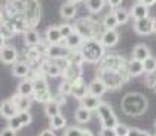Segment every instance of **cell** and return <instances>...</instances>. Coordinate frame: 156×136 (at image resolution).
Wrapping results in <instances>:
<instances>
[{"label":"cell","mask_w":156,"mask_h":136,"mask_svg":"<svg viewBox=\"0 0 156 136\" xmlns=\"http://www.w3.org/2000/svg\"><path fill=\"white\" fill-rule=\"evenodd\" d=\"M113 13H115V17H116V20H118L119 24H125L129 20V12L126 9H123V8H116Z\"/></svg>","instance_id":"1f68e13d"},{"label":"cell","mask_w":156,"mask_h":136,"mask_svg":"<svg viewBox=\"0 0 156 136\" xmlns=\"http://www.w3.org/2000/svg\"><path fill=\"white\" fill-rule=\"evenodd\" d=\"M33 99L36 100V102H42V103H48L52 100V94H51V91H39V93H33V96H31Z\"/></svg>","instance_id":"d6a6232c"},{"label":"cell","mask_w":156,"mask_h":136,"mask_svg":"<svg viewBox=\"0 0 156 136\" xmlns=\"http://www.w3.org/2000/svg\"><path fill=\"white\" fill-rule=\"evenodd\" d=\"M51 129L52 130H61V129H64L66 127V118L58 114V115H55L54 118H51Z\"/></svg>","instance_id":"4dcf8cb0"},{"label":"cell","mask_w":156,"mask_h":136,"mask_svg":"<svg viewBox=\"0 0 156 136\" xmlns=\"http://www.w3.org/2000/svg\"><path fill=\"white\" fill-rule=\"evenodd\" d=\"M64 136H82V129L80 127H76V126H70L64 132Z\"/></svg>","instance_id":"ab89813d"},{"label":"cell","mask_w":156,"mask_h":136,"mask_svg":"<svg viewBox=\"0 0 156 136\" xmlns=\"http://www.w3.org/2000/svg\"><path fill=\"white\" fill-rule=\"evenodd\" d=\"M150 57V50L143 45V43H138L137 47H134L132 50V59L134 60H138V62H144L146 59Z\"/></svg>","instance_id":"e0dca14e"},{"label":"cell","mask_w":156,"mask_h":136,"mask_svg":"<svg viewBox=\"0 0 156 136\" xmlns=\"http://www.w3.org/2000/svg\"><path fill=\"white\" fill-rule=\"evenodd\" d=\"M45 69H43V74H46L48 76H60L62 74V69H61L58 64H52V63H45Z\"/></svg>","instance_id":"f1b7e54d"},{"label":"cell","mask_w":156,"mask_h":136,"mask_svg":"<svg viewBox=\"0 0 156 136\" xmlns=\"http://www.w3.org/2000/svg\"><path fill=\"white\" fill-rule=\"evenodd\" d=\"M140 2H141L143 5H146L147 8H149V6H152V5H155V3H156V0H140Z\"/></svg>","instance_id":"7dc6e473"},{"label":"cell","mask_w":156,"mask_h":136,"mask_svg":"<svg viewBox=\"0 0 156 136\" xmlns=\"http://www.w3.org/2000/svg\"><path fill=\"white\" fill-rule=\"evenodd\" d=\"M72 51L69 50L66 45L62 43H57V45H49L46 48V55L49 59H54V60H66L69 59Z\"/></svg>","instance_id":"52a82bcc"},{"label":"cell","mask_w":156,"mask_h":136,"mask_svg":"<svg viewBox=\"0 0 156 136\" xmlns=\"http://www.w3.org/2000/svg\"><path fill=\"white\" fill-rule=\"evenodd\" d=\"M12 74L18 78H27L30 74V66L25 62H16L12 64Z\"/></svg>","instance_id":"ffe728a7"},{"label":"cell","mask_w":156,"mask_h":136,"mask_svg":"<svg viewBox=\"0 0 156 136\" xmlns=\"http://www.w3.org/2000/svg\"><path fill=\"white\" fill-rule=\"evenodd\" d=\"M80 54L83 55V60L88 63H100L104 59V47L100 40L97 39H88L83 40L80 47Z\"/></svg>","instance_id":"7a4b0ae2"},{"label":"cell","mask_w":156,"mask_h":136,"mask_svg":"<svg viewBox=\"0 0 156 136\" xmlns=\"http://www.w3.org/2000/svg\"><path fill=\"white\" fill-rule=\"evenodd\" d=\"M86 94H89V90H88V85L85 84L83 78L80 76L79 79L73 81L72 82V96L76 97V99H83Z\"/></svg>","instance_id":"8fae6325"},{"label":"cell","mask_w":156,"mask_h":136,"mask_svg":"<svg viewBox=\"0 0 156 136\" xmlns=\"http://www.w3.org/2000/svg\"><path fill=\"white\" fill-rule=\"evenodd\" d=\"M91 117H92V111L88 109V108H85V106H79V108L76 109V112H74L76 121L80 123V124L88 123V121L91 120Z\"/></svg>","instance_id":"484cf974"},{"label":"cell","mask_w":156,"mask_h":136,"mask_svg":"<svg viewBox=\"0 0 156 136\" xmlns=\"http://www.w3.org/2000/svg\"><path fill=\"white\" fill-rule=\"evenodd\" d=\"M155 127H156V121H155Z\"/></svg>","instance_id":"11a10c76"},{"label":"cell","mask_w":156,"mask_h":136,"mask_svg":"<svg viewBox=\"0 0 156 136\" xmlns=\"http://www.w3.org/2000/svg\"><path fill=\"white\" fill-rule=\"evenodd\" d=\"M88 90H89V94L95 96V97H101L106 91H107V87L104 85V82L100 79V78H95L89 85H88Z\"/></svg>","instance_id":"9a60e30c"},{"label":"cell","mask_w":156,"mask_h":136,"mask_svg":"<svg viewBox=\"0 0 156 136\" xmlns=\"http://www.w3.org/2000/svg\"><path fill=\"white\" fill-rule=\"evenodd\" d=\"M143 67H144V72L149 75H152L153 72L156 70V59L155 57H149V59H146L143 62Z\"/></svg>","instance_id":"e575fe53"},{"label":"cell","mask_w":156,"mask_h":136,"mask_svg":"<svg viewBox=\"0 0 156 136\" xmlns=\"http://www.w3.org/2000/svg\"><path fill=\"white\" fill-rule=\"evenodd\" d=\"M0 62L5 64H13L18 62V51L12 45H6L3 50H0Z\"/></svg>","instance_id":"30bf717a"},{"label":"cell","mask_w":156,"mask_h":136,"mask_svg":"<svg viewBox=\"0 0 156 136\" xmlns=\"http://www.w3.org/2000/svg\"><path fill=\"white\" fill-rule=\"evenodd\" d=\"M60 106L61 105L57 103L55 100H51L48 103H45V114H46V117H49V120L60 114Z\"/></svg>","instance_id":"4316f807"},{"label":"cell","mask_w":156,"mask_h":136,"mask_svg":"<svg viewBox=\"0 0 156 136\" xmlns=\"http://www.w3.org/2000/svg\"><path fill=\"white\" fill-rule=\"evenodd\" d=\"M101 105V100L100 97H95L92 94H86L83 99H80V106H85L91 111H97V108Z\"/></svg>","instance_id":"cb8c5ba5"},{"label":"cell","mask_w":156,"mask_h":136,"mask_svg":"<svg viewBox=\"0 0 156 136\" xmlns=\"http://www.w3.org/2000/svg\"><path fill=\"white\" fill-rule=\"evenodd\" d=\"M45 37H46L49 45H57V43L62 42L60 27H57V25H51L48 30H46V33H45Z\"/></svg>","instance_id":"5bb4252c"},{"label":"cell","mask_w":156,"mask_h":136,"mask_svg":"<svg viewBox=\"0 0 156 136\" xmlns=\"http://www.w3.org/2000/svg\"><path fill=\"white\" fill-rule=\"evenodd\" d=\"M86 9L91 13H98L103 6H104V0H86Z\"/></svg>","instance_id":"83f0119b"},{"label":"cell","mask_w":156,"mask_h":136,"mask_svg":"<svg viewBox=\"0 0 156 136\" xmlns=\"http://www.w3.org/2000/svg\"><path fill=\"white\" fill-rule=\"evenodd\" d=\"M153 33H156V17L153 18Z\"/></svg>","instance_id":"816d5d0a"},{"label":"cell","mask_w":156,"mask_h":136,"mask_svg":"<svg viewBox=\"0 0 156 136\" xmlns=\"http://www.w3.org/2000/svg\"><path fill=\"white\" fill-rule=\"evenodd\" d=\"M119 40V33L116 30H104V33L100 37V42L103 43L104 48H110V47H115Z\"/></svg>","instance_id":"7c38bea8"},{"label":"cell","mask_w":156,"mask_h":136,"mask_svg":"<svg viewBox=\"0 0 156 136\" xmlns=\"http://www.w3.org/2000/svg\"><path fill=\"white\" fill-rule=\"evenodd\" d=\"M18 117H20V120H21L23 126H28V124L31 123V114H30L28 111L20 112V114H18Z\"/></svg>","instance_id":"60d3db41"},{"label":"cell","mask_w":156,"mask_h":136,"mask_svg":"<svg viewBox=\"0 0 156 136\" xmlns=\"http://www.w3.org/2000/svg\"><path fill=\"white\" fill-rule=\"evenodd\" d=\"M69 2H70V3H74V5H76V3H80L82 0H69Z\"/></svg>","instance_id":"db71d44e"},{"label":"cell","mask_w":156,"mask_h":136,"mask_svg":"<svg viewBox=\"0 0 156 136\" xmlns=\"http://www.w3.org/2000/svg\"><path fill=\"white\" fill-rule=\"evenodd\" d=\"M60 13H61V17H62V18H66V20H73V18L76 17V13H77V8H76V5H74V3L67 2V3L61 5Z\"/></svg>","instance_id":"44dd1931"},{"label":"cell","mask_w":156,"mask_h":136,"mask_svg":"<svg viewBox=\"0 0 156 136\" xmlns=\"http://www.w3.org/2000/svg\"><path fill=\"white\" fill-rule=\"evenodd\" d=\"M60 27V32H61V36L62 39H67V37L74 33V25H70V24H61L58 25Z\"/></svg>","instance_id":"d590c367"},{"label":"cell","mask_w":156,"mask_h":136,"mask_svg":"<svg viewBox=\"0 0 156 136\" xmlns=\"http://www.w3.org/2000/svg\"><path fill=\"white\" fill-rule=\"evenodd\" d=\"M107 2H108V5H110L112 8H119L123 0H107Z\"/></svg>","instance_id":"f6af8a7d"},{"label":"cell","mask_w":156,"mask_h":136,"mask_svg":"<svg viewBox=\"0 0 156 136\" xmlns=\"http://www.w3.org/2000/svg\"><path fill=\"white\" fill-rule=\"evenodd\" d=\"M3 18H5V17H3V12L0 11V24H3Z\"/></svg>","instance_id":"f5cc1de1"},{"label":"cell","mask_w":156,"mask_h":136,"mask_svg":"<svg viewBox=\"0 0 156 136\" xmlns=\"http://www.w3.org/2000/svg\"><path fill=\"white\" fill-rule=\"evenodd\" d=\"M97 114H98V117L103 123V127H106V129H115L119 124L118 117L115 115L112 106L106 102H101V105L97 108Z\"/></svg>","instance_id":"277c9868"},{"label":"cell","mask_w":156,"mask_h":136,"mask_svg":"<svg viewBox=\"0 0 156 136\" xmlns=\"http://www.w3.org/2000/svg\"><path fill=\"white\" fill-rule=\"evenodd\" d=\"M6 39L5 37H2V35H0V50H3L5 47H6V42H5Z\"/></svg>","instance_id":"681fc988"},{"label":"cell","mask_w":156,"mask_h":136,"mask_svg":"<svg viewBox=\"0 0 156 136\" xmlns=\"http://www.w3.org/2000/svg\"><path fill=\"white\" fill-rule=\"evenodd\" d=\"M128 136H150V135L147 132H144V130H140V129H129Z\"/></svg>","instance_id":"b9f144b4"},{"label":"cell","mask_w":156,"mask_h":136,"mask_svg":"<svg viewBox=\"0 0 156 136\" xmlns=\"http://www.w3.org/2000/svg\"><path fill=\"white\" fill-rule=\"evenodd\" d=\"M95 25L91 20L88 18H82L80 21H77L76 25H74V32L79 33L80 36L83 37V40H88V39H94V28Z\"/></svg>","instance_id":"8992f818"},{"label":"cell","mask_w":156,"mask_h":136,"mask_svg":"<svg viewBox=\"0 0 156 136\" xmlns=\"http://www.w3.org/2000/svg\"><path fill=\"white\" fill-rule=\"evenodd\" d=\"M24 40L28 47H37L40 43V36H39V32L34 28H28L27 32H24Z\"/></svg>","instance_id":"603a6c76"},{"label":"cell","mask_w":156,"mask_h":136,"mask_svg":"<svg viewBox=\"0 0 156 136\" xmlns=\"http://www.w3.org/2000/svg\"><path fill=\"white\" fill-rule=\"evenodd\" d=\"M100 136H118V135H116L115 129H106V127H103L100 130Z\"/></svg>","instance_id":"7bdbcfd3"},{"label":"cell","mask_w":156,"mask_h":136,"mask_svg":"<svg viewBox=\"0 0 156 136\" xmlns=\"http://www.w3.org/2000/svg\"><path fill=\"white\" fill-rule=\"evenodd\" d=\"M129 129H131V127H128L126 124L119 123L116 127H115V132H116V135H118V136H128V133H129Z\"/></svg>","instance_id":"f35d334b"},{"label":"cell","mask_w":156,"mask_h":136,"mask_svg":"<svg viewBox=\"0 0 156 136\" xmlns=\"http://www.w3.org/2000/svg\"><path fill=\"white\" fill-rule=\"evenodd\" d=\"M58 93L62 94V96H69V94H72V82L64 79V82L60 85V91H58Z\"/></svg>","instance_id":"74e56055"},{"label":"cell","mask_w":156,"mask_h":136,"mask_svg":"<svg viewBox=\"0 0 156 136\" xmlns=\"http://www.w3.org/2000/svg\"><path fill=\"white\" fill-rule=\"evenodd\" d=\"M18 94H21V96H27V97H31L33 96V93H34V87H33V81H30V79H23L21 82H20V85H18V91H16Z\"/></svg>","instance_id":"7402d4cb"},{"label":"cell","mask_w":156,"mask_h":136,"mask_svg":"<svg viewBox=\"0 0 156 136\" xmlns=\"http://www.w3.org/2000/svg\"><path fill=\"white\" fill-rule=\"evenodd\" d=\"M39 136H55V133H54V130H52V129H46V130H43Z\"/></svg>","instance_id":"bcb514c9"},{"label":"cell","mask_w":156,"mask_h":136,"mask_svg":"<svg viewBox=\"0 0 156 136\" xmlns=\"http://www.w3.org/2000/svg\"><path fill=\"white\" fill-rule=\"evenodd\" d=\"M129 15H131L134 20H143L146 17H149V8L146 5H143L141 2H138V3H135L131 8Z\"/></svg>","instance_id":"2e32d148"},{"label":"cell","mask_w":156,"mask_h":136,"mask_svg":"<svg viewBox=\"0 0 156 136\" xmlns=\"http://www.w3.org/2000/svg\"><path fill=\"white\" fill-rule=\"evenodd\" d=\"M8 127H11V129L15 130V132H18V130H21L24 126H23V123H21L20 117L16 115V117H13V118H11V120H8Z\"/></svg>","instance_id":"8d00e7d4"},{"label":"cell","mask_w":156,"mask_h":136,"mask_svg":"<svg viewBox=\"0 0 156 136\" xmlns=\"http://www.w3.org/2000/svg\"><path fill=\"white\" fill-rule=\"evenodd\" d=\"M98 78L104 82V85L110 90H118L125 81H128L129 75L126 70H98Z\"/></svg>","instance_id":"3957f363"},{"label":"cell","mask_w":156,"mask_h":136,"mask_svg":"<svg viewBox=\"0 0 156 136\" xmlns=\"http://www.w3.org/2000/svg\"><path fill=\"white\" fill-rule=\"evenodd\" d=\"M0 136H16V132L12 130L11 127H5V129L0 132Z\"/></svg>","instance_id":"ee69618b"},{"label":"cell","mask_w":156,"mask_h":136,"mask_svg":"<svg viewBox=\"0 0 156 136\" xmlns=\"http://www.w3.org/2000/svg\"><path fill=\"white\" fill-rule=\"evenodd\" d=\"M120 108L126 115L137 117L141 115L147 109V99L144 97L141 93H128L122 97Z\"/></svg>","instance_id":"6da1fadb"},{"label":"cell","mask_w":156,"mask_h":136,"mask_svg":"<svg viewBox=\"0 0 156 136\" xmlns=\"http://www.w3.org/2000/svg\"><path fill=\"white\" fill-rule=\"evenodd\" d=\"M150 87H152V90H153V93H155V94H156V79H155V82H153V84H152V85H150Z\"/></svg>","instance_id":"f907efd6"},{"label":"cell","mask_w":156,"mask_h":136,"mask_svg":"<svg viewBox=\"0 0 156 136\" xmlns=\"http://www.w3.org/2000/svg\"><path fill=\"white\" fill-rule=\"evenodd\" d=\"M12 100L15 102V105H16V108H18L20 112L28 111L30 106H31V99L27 97V96H21V94H18V93L12 96Z\"/></svg>","instance_id":"ac0fdd59"},{"label":"cell","mask_w":156,"mask_h":136,"mask_svg":"<svg viewBox=\"0 0 156 136\" xmlns=\"http://www.w3.org/2000/svg\"><path fill=\"white\" fill-rule=\"evenodd\" d=\"M98 70H118V72H122V70H126V62L120 55H107L100 62Z\"/></svg>","instance_id":"5b68a950"},{"label":"cell","mask_w":156,"mask_h":136,"mask_svg":"<svg viewBox=\"0 0 156 136\" xmlns=\"http://www.w3.org/2000/svg\"><path fill=\"white\" fill-rule=\"evenodd\" d=\"M80 72H82L80 64H74V63H67L66 69L62 70L66 81H70V82L76 81V79H79V78H80Z\"/></svg>","instance_id":"4fadbf2b"},{"label":"cell","mask_w":156,"mask_h":136,"mask_svg":"<svg viewBox=\"0 0 156 136\" xmlns=\"http://www.w3.org/2000/svg\"><path fill=\"white\" fill-rule=\"evenodd\" d=\"M134 30L135 33L147 36L150 33H153V18L152 17H146L143 20H135L134 21Z\"/></svg>","instance_id":"9c48e42d"},{"label":"cell","mask_w":156,"mask_h":136,"mask_svg":"<svg viewBox=\"0 0 156 136\" xmlns=\"http://www.w3.org/2000/svg\"><path fill=\"white\" fill-rule=\"evenodd\" d=\"M138 2H140V0H138Z\"/></svg>","instance_id":"9f6ffc18"},{"label":"cell","mask_w":156,"mask_h":136,"mask_svg":"<svg viewBox=\"0 0 156 136\" xmlns=\"http://www.w3.org/2000/svg\"><path fill=\"white\" fill-rule=\"evenodd\" d=\"M18 114H20V111H18L12 97L0 102V117H3L5 120H11L13 117H16Z\"/></svg>","instance_id":"ba28073f"},{"label":"cell","mask_w":156,"mask_h":136,"mask_svg":"<svg viewBox=\"0 0 156 136\" xmlns=\"http://www.w3.org/2000/svg\"><path fill=\"white\" fill-rule=\"evenodd\" d=\"M33 87H34V93H39V91H48V82L45 81L43 76H39L33 81Z\"/></svg>","instance_id":"836d02e7"},{"label":"cell","mask_w":156,"mask_h":136,"mask_svg":"<svg viewBox=\"0 0 156 136\" xmlns=\"http://www.w3.org/2000/svg\"><path fill=\"white\" fill-rule=\"evenodd\" d=\"M126 72L129 76H140L144 72L143 62H138V60H134V59L126 62Z\"/></svg>","instance_id":"d6986e66"},{"label":"cell","mask_w":156,"mask_h":136,"mask_svg":"<svg viewBox=\"0 0 156 136\" xmlns=\"http://www.w3.org/2000/svg\"><path fill=\"white\" fill-rule=\"evenodd\" d=\"M82 43H83V37L80 36L79 33H73L70 36L67 37L66 40H64V45L69 48V50H76V48H80L82 47Z\"/></svg>","instance_id":"d4e9b609"},{"label":"cell","mask_w":156,"mask_h":136,"mask_svg":"<svg viewBox=\"0 0 156 136\" xmlns=\"http://www.w3.org/2000/svg\"><path fill=\"white\" fill-rule=\"evenodd\" d=\"M82 136H94V133L89 129H82Z\"/></svg>","instance_id":"c3c4849f"},{"label":"cell","mask_w":156,"mask_h":136,"mask_svg":"<svg viewBox=\"0 0 156 136\" xmlns=\"http://www.w3.org/2000/svg\"><path fill=\"white\" fill-rule=\"evenodd\" d=\"M103 25H104L106 30H115L116 25H119L116 17H115V13H107V15L104 17V20H103Z\"/></svg>","instance_id":"f546056e"}]
</instances>
